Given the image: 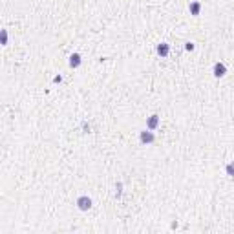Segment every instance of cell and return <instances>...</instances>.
I'll return each mask as SVG.
<instances>
[{
  "mask_svg": "<svg viewBox=\"0 0 234 234\" xmlns=\"http://www.w3.org/2000/svg\"><path fill=\"white\" fill-rule=\"evenodd\" d=\"M79 205H81L82 210H86V209H90L91 201H90V199H86V197H81V199H79Z\"/></svg>",
  "mask_w": 234,
  "mask_h": 234,
  "instance_id": "1",
  "label": "cell"
},
{
  "mask_svg": "<svg viewBox=\"0 0 234 234\" xmlns=\"http://www.w3.org/2000/svg\"><path fill=\"white\" fill-rule=\"evenodd\" d=\"M223 71H225V68H223L221 64H216V75H218V77H221Z\"/></svg>",
  "mask_w": 234,
  "mask_h": 234,
  "instance_id": "2",
  "label": "cell"
},
{
  "mask_svg": "<svg viewBox=\"0 0 234 234\" xmlns=\"http://www.w3.org/2000/svg\"><path fill=\"white\" fill-rule=\"evenodd\" d=\"M157 51H159L161 55H166V53H168V48L163 44V46H159V48H157Z\"/></svg>",
  "mask_w": 234,
  "mask_h": 234,
  "instance_id": "3",
  "label": "cell"
},
{
  "mask_svg": "<svg viewBox=\"0 0 234 234\" xmlns=\"http://www.w3.org/2000/svg\"><path fill=\"white\" fill-rule=\"evenodd\" d=\"M141 139H143V141H148V143H150V141L154 139V136H152V134H143V136H141Z\"/></svg>",
  "mask_w": 234,
  "mask_h": 234,
  "instance_id": "4",
  "label": "cell"
},
{
  "mask_svg": "<svg viewBox=\"0 0 234 234\" xmlns=\"http://www.w3.org/2000/svg\"><path fill=\"white\" fill-rule=\"evenodd\" d=\"M79 64V55H73L71 57V66H77Z\"/></svg>",
  "mask_w": 234,
  "mask_h": 234,
  "instance_id": "5",
  "label": "cell"
},
{
  "mask_svg": "<svg viewBox=\"0 0 234 234\" xmlns=\"http://www.w3.org/2000/svg\"><path fill=\"white\" fill-rule=\"evenodd\" d=\"M156 124H157V119H156V115H154L152 119H150V126H156Z\"/></svg>",
  "mask_w": 234,
  "mask_h": 234,
  "instance_id": "6",
  "label": "cell"
},
{
  "mask_svg": "<svg viewBox=\"0 0 234 234\" xmlns=\"http://www.w3.org/2000/svg\"><path fill=\"white\" fill-rule=\"evenodd\" d=\"M192 11H194V13H197V11H199V6L194 4V6H192Z\"/></svg>",
  "mask_w": 234,
  "mask_h": 234,
  "instance_id": "7",
  "label": "cell"
},
{
  "mask_svg": "<svg viewBox=\"0 0 234 234\" xmlns=\"http://www.w3.org/2000/svg\"><path fill=\"white\" fill-rule=\"evenodd\" d=\"M229 172H230V174L234 172V165H229Z\"/></svg>",
  "mask_w": 234,
  "mask_h": 234,
  "instance_id": "8",
  "label": "cell"
}]
</instances>
